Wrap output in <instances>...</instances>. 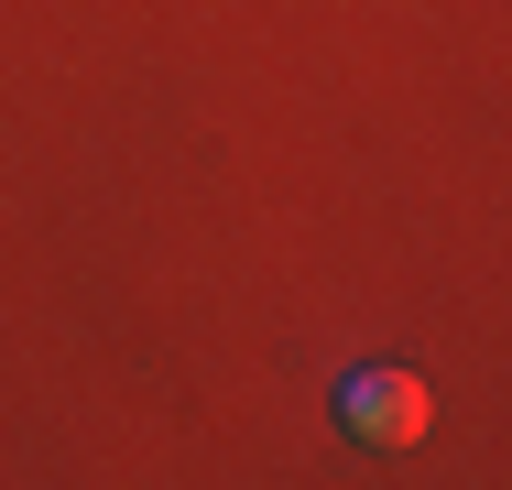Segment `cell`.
I'll return each instance as SVG.
<instances>
[{"label":"cell","mask_w":512,"mask_h":490,"mask_svg":"<svg viewBox=\"0 0 512 490\" xmlns=\"http://www.w3.org/2000/svg\"><path fill=\"white\" fill-rule=\"evenodd\" d=\"M425 382H414L404 360H371V371H338V425L360 436V447H414L425 436Z\"/></svg>","instance_id":"obj_1"}]
</instances>
